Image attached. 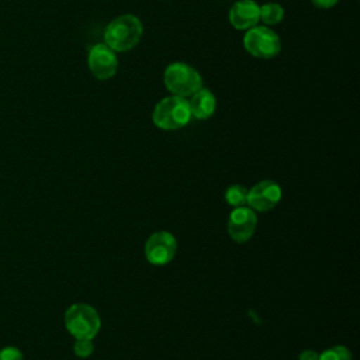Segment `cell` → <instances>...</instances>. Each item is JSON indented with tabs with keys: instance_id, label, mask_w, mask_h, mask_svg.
<instances>
[{
	"instance_id": "obj_1",
	"label": "cell",
	"mask_w": 360,
	"mask_h": 360,
	"mask_svg": "<svg viewBox=\"0 0 360 360\" xmlns=\"http://www.w3.org/2000/svg\"><path fill=\"white\" fill-rule=\"evenodd\" d=\"M143 27L134 14H122L112 18L104 30V44L114 52H127L138 45Z\"/></svg>"
},
{
	"instance_id": "obj_2",
	"label": "cell",
	"mask_w": 360,
	"mask_h": 360,
	"mask_svg": "<svg viewBox=\"0 0 360 360\" xmlns=\"http://www.w3.org/2000/svg\"><path fill=\"white\" fill-rule=\"evenodd\" d=\"M191 120L188 100L170 94L163 97L152 111L153 124L163 131H174L186 127Z\"/></svg>"
},
{
	"instance_id": "obj_3",
	"label": "cell",
	"mask_w": 360,
	"mask_h": 360,
	"mask_svg": "<svg viewBox=\"0 0 360 360\" xmlns=\"http://www.w3.org/2000/svg\"><path fill=\"white\" fill-rule=\"evenodd\" d=\"M163 83L170 94L190 97L204 87L200 72L186 62H173L163 72Z\"/></svg>"
},
{
	"instance_id": "obj_4",
	"label": "cell",
	"mask_w": 360,
	"mask_h": 360,
	"mask_svg": "<svg viewBox=\"0 0 360 360\" xmlns=\"http://www.w3.org/2000/svg\"><path fill=\"white\" fill-rule=\"evenodd\" d=\"M65 326L76 339H93L101 328V319L93 307L73 304L65 312Z\"/></svg>"
},
{
	"instance_id": "obj_5",
	"label": "cell",
	"mask_w": 360,
	"mask_h": 360,
	"mask_svg": "<svg viewBox=\"0 0 360 360\" xmlns=\"http://www.w3.org/2000/svg\"><path fill=\"white\" fill-rule=\"evenodd\" d=\"M243 48L257 59H271L281 51L280 37L269 25H255L243 35Z\"/></svg>"
},
{
	"instance_id": "obj_6",
	"label": "cell",
	"mask_w": 360,
	"mask_h": 360,
	"mask_svg": "<svg viewBox=\"0 0 360 360\" xmlns=\"http://www.w3.org/2000/svg\"><path fill=\"white\" fill-rule=\"evenodd\" d=\"M87 66L96 79L108 80L117 73L118 69L117 52H114L104 42L94 44L87 55Z\"/></svg>"
},
{
	"instance_id": "obj_7",
	"label": "cell",
	"mask_w": 360,
	"mask_h": 360,
	"mask_svg": "<svg viewBox=\"0 0 360 360\" xmlns=\"http://www.w3.org/2000/svg\"><path fill=\"white\" fill-rule=\"evenodd\" d=\"M177 250L176 238L166 232L158 231L152 233L145 243V257L150 264L163 266L169 263Z\"/></svg>"
},
{
	"instance_id": "obj_8",
	"label": "cell",
	"mask_w": 360,
	"mask_h": 360,
	"mask_svg": "<svg viewBox=\"0 0 360 360\" xmlns=\"http://www.w3.org/2000/svg\"><path fill=\"white\" fill-rule=\"evenodd\" d=\"M281 187L273 180H263L256 183L249 191L246 204L255 212H266L274 208L281 200Z\"/></svg>"
},
{
	"instance_id": "obj_9",
	"label": "cell",
	"mask_w": 360,
	"mask_h": 360,
	"mask_svg": "<svg viewBox=\"0 0 360 360\" xmlns=\"http://www.w3.org/2000/svg\"><path fill=\"white\" fill-rule=\"evenodd\" d=\"M256 225L257 217L250 207H235L228 218V233L235 242L243 243L252 238Z\"/></svg>"
},
{
	"instance_id": "obj_10",
	"label": "cell",
	"mask_w": 360,
	"mask_h": 360,
	"mask_svg": "<svg viewBox=\"0 0 360 360\" xmlns=\"http://www.w3.org/2000/svg\"><path fill=\"white\" fill-rule=\"evenodd\" d=\"M228 18L233 28L246 31L259 24L260 6L255 0H239L229 8Z\"/></svg>"
},
{
	"instance_id": "obj_11",
	"label": "cell",
	"mask_w": 360,
	"mask_h": 360,
	"mask_svg": "<svg viewBox=\"0 0 360 360\" xmlns=\"http://www.w3.org/2000/svg\"><path fill=\"white\" fill-rule=\"evenodd\" d=\"M190 97L191 98L188 100V105H190L191 117L197 120H207L215 112L217 97L211 90L201 87Z\"/></svg>"
},
{
	"instance_id": "obj_12",
	"label": "cell",
	"mask_w": 360,
	"mask_h": 360,
	"mask_svg": "<svg viewBox=\"0 0 360 360\" xmlns=\"http://www.w3.org/2000/svg\"><path fill=\"white\" fill-rule=\"evenodd\" d=\"M284 18V8L281 4L269 1L260 6V21L264 25H277Z\"/></svg>"
},
{
	"instance_id": "obj_13",
	"label": "cell",
	"mask_w": 360,
	"mask_h": 360,
	"mask_svg": "<svg viewBox=\"0 0 360 360\" xmlns=\"http://www.w3.org/2000/svg\"><path fill=\"white\" fill-rule=\"evenodd\" d=\"M248 190L240 184H232L225 191V200L232 207H242L246 204Z\"/></svg>"
},
{
	"instance_id": "obj_14",
	"label": "cell",
	"mask_w": 360,
	"mask_h": 360,
	"mask_svg": "<svg viewBox=\"0 0 360 360\" xmlns=\"http://www.w3.org/2000/svg\"><path fill=\"white\" fill-rule=\"evenodd\" d=\"M318 360H352V353L346 346L338 345L319 353Z\"/></svg>"
},
{
	"instance_id": "obj_15",
	"label": "cell",
	"mask_w": 360,
	"mask_h": 360,
	"mask_svg": "<svg viewBox=\"0 0 360 360\" xmlns=\"http://www.w3.org/2000/svg\"><path fill=\"white\" fill-rule=\"evenodd\" d=\"M73 352L80 359L90 357L94 352V346L91 343V339H76V343L73 345Z\"/></svg>"
},
{
	"instance_id": "obj_16",
	"label": "cell",
	"mask_w": 360,
	"mask_h": 360,
	"mask_svg": "<svg viewBox=\"0 0 360 360\" xmlns=\"http://www.w3.org/2000/svg\"><path fill=\"white\" fill-rule=\"evenodd\" d=\"M0 360H24L20 349L14 346H7L0 350Z\"/></svg>"
},
{
	"instance_id": "obj_17",
	"label": "cell",
	"mask_w": 360,
	"mask_h": 360,
	"mask_svg": "<svg viewBox=\"0 0 360 360\" xmlns=\"http://www.w3.org/2000/svg\"><path fill=\"white\" fill-rule=\"evenodd\" d=\"M338 1L339 0H311V3L315 6V7H318V8H330V7H333L335 4H338Z\"/></svg>"
},
{
	"instance_id": "obj_18",
	"label": "cell",
	"mask_w": 360,
	"mask_h": 360,
	"mask_svg": "<svg viewBox=\"0 0 360 360\" xmlns=\"http://www.w3.org/2000/svg\"><path fill=\"white\" fill-rule=\"evenodd\" d=\"M319 359V353L315 350H304L300 353L298 360H318Z\"/></svg>"
}]
</instances>
